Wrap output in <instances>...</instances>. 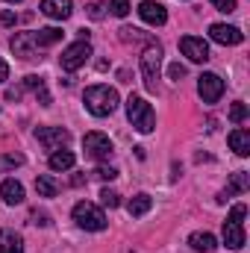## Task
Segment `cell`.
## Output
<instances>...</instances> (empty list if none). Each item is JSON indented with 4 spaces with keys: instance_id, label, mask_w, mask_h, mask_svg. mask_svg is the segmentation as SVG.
<instances>
[{
    "instance_id": "obj_2",
    "label": "cell",
    "mask_w": 250,
    "mask_h": 253,
    "mask_svg": "<svg viewBox=\"0 0 250 253\" xmlns=\"http://www.w3.org/2000/svg\"><path fill=\"white\" fill-rule=\"evenodd\" d=\"M126 118H129V124L135 126L138 132H153L156 129V112H153V106L144 97H138V94L126 97Z\"/></svg>"
},
{
    "instance_id": "obj_34",
    "label": "cell",
    "mask_w": 250,
    "mask_h": 253,
    "mask_svg": "<svg viewBox=\"0 0 250 253\" xmlns=\"http://www.w3.org/2000/svg\"><path fill=\"white\" fill-rule=\"evenodd\" d=\"M0 24H3V27H12V24H15V15H12V12H0Z\"/></svg>"
},
{
    "instance_id": "obj_33",
    "label": "cell",
    "mask_w": 250,
    "mask_h": 253,
    "mask_svg": "<svg viewBox=\"0 0 250 253\" xmlns=\"http://www.w3.org/2000/svg\"><path fill=\"white\" fill-rule=\"evenodd\" d=\"M30 218H33V224H42V227H47V224H50V221H47V215H44V212H39V209H36Z\"/></svg>"
},
{
    "instance_id": "obj_32",
    "label": "cell",
    "mask_w": 250,
    "mask_h": 253,
    "mask_svg": "<svg viewBox=\"0 0 250 253\" xmlns=\"http://www.w3.org/2000/svg\"><path fill=\"white\" fill-rule=\"evenodd\" d=\"M168 77H171V80H183V77H186V68H183L180 62H174L171 68H168Z\"/></svg>"
},
{
    "instance_id": "obj_36",
    "label": "cell",
    "mask_w": 250,
    "mask_h": 253,
    "mask_svg": "<svg viewBox=\"0 0 250 253\" xmlns=\"http://www.w3.org/2000/svg\"><path fill=\"white\" fill-rule=\"evenodd\" d=\"M6 3H21V0H6Z\"/></svg>"
},
{
    "instance_id": "obj_21",
    "label": "cell",
    "mask_w": 250,
    "mask_h": 253,
    "mask_svg": "<svg viewBox=\"0 0 250 253\" xmlns=\"http://www.w3.org/2000/svg\"><path fill=\"white\" fill-rule=\"evenodd\" d=\"M74 162H77V156H74L71 150H53L50 159H47V165H50L53 171H68V168H74Z\"/></svg>"
},
{
    "instance_id": "obj_9",
    "label": "cell",
    "mask_w": 250,
    "mask_h": 253,
    "mask_svg": "<svg viewBox=\"0 0 250 253\" xmlns=\"http://www.w3.org/2000/svg\"><path fill=\"white\" fill-rule=\"evenodd\" d=\"M12 53L21 56V59H39V42H36V33H15L12 42H9Z\"/></svg>"
},
{
    "instance_id": "obj_15",
    "label": "cell",
    "mask_w": 250,
    "mask_h": 253,
    "mask_svg": "<svg viewBox=\"0 0 250 253\" xmlns=\"http://www.w3.org/2000/svg\"><path fill=\"white\" fill-rule=\"evenodd\" d=\"M250 189V174L245 171H239V174H233V180H230V186L218 194V203H227V197H233V194H245Z\"/></svg>"
},
{
    "instance_id": "obj_20",
    "label": "cell",
    "mask_w": 250,
    "mask_h": 253,
    "mask_svg": "<svg viewBox=\"0 0 250 253\" xmlns=\"http://www.w3.org/2000/svg\"><path fill=\"white\" fill-rule=\"evenodd\" d=\"M0 253H24V242L12 230H0Z\"/></svg>"
},
{
    "instance_id": "obj_14",
    "label": "cell",
    "mask_w": 250,
    "mask_h": 253,
    "mask_svg": "<svg viewBox=\"0 0 250 253\" xmlns=\"http://www.w3.org/2000/svg\"><path fill=\"white\" fill-rule=\"evenodd\" d=\"M42 12L53 21H65V18H71L74 3L71 0H42Z\"/></svg>"
},
{
    "instance_id": "obj_11",
    "label": "cell",
    "mask_w": 250,
    "mask_h": 253,
    "mask_svg": "<svg viewBox=\"0 0 250 253\" xmlns=\"http://www.w3.org/2000/svg\"><path fill=\"white\" fill-rule=\"evenodd\" d=\"M138 15H141V21L150 24V27H162V24L168 21V9H165L162 3H156V0H141V3H138Z\"/></svg>"
},
{
    "instance_id": "obj_17",
    "label": "cell",
    "mask_w": 250,
    "mask_h": 253,
    "mask_svg": "<svg viewBox=\"0 0 250 253\" xmlns=\"http://www.w3.org/2000/svg\"><path fill=\"white\" fill-rule=\"evenodd\" d=\"M227 141H230V147H233L239 156H250V129L236 126V129L227 135Z\"/></svg>"
},
{
    "instance_id": "obj_3",
    "label": "cell",
    "mask_w": 250,
    "mask_h": 253,
    "mask_svg": "<svg viewBox=\"0 0 250 253\" xmlns=\"http://www.w3.org/2000/svg\"><path fill=\"white\" fill-rule=\"evenodd\" d=\"M245 215H248V206L245 203H236L224 221V245L230 251H242L245 248Z\"/></svg>"
},
{
    "instance_id": "obj_22",
    "label": "cell",
    "mask_w": 250,
    "mask_h": 253,
    "mask_svg": "<svg viewBox=\"0 0 250 253\" xmlns=\"http://www.w3.org/2000/svg\"><path fill=\"white\" fill-rule=\"evenodd\" d=\"M24 85H27V88L42 100V106H50V94H47V88H44V80H42V77H27V80H24Z\"/></svg>"
},
{
    "instance_id": "obj_30",
    "label": "cell",
    "mask_w": 250,
    "mask_h": 253,
    "mask_svg": "<svg viewBox=\"0 0 250 253\" xmlns=\"http://www.w3.org/2000/svg\"><path fill=\"white\" fill-rule=\"evenodd\" d=\"M85 12H88V18H91V21H100V18L106 15V3H91Z\"/></svg>"
},
{
    "instance_id": "obj_23",
    "label": "cell",
    "mask_w": 250,
    "mask_h": 253,
    "mask_svg": "<svg viewBox=\"0 0 250 253\" xmlns=\"http://www.w3.org/2000/svg\"><path fill=\"white\" fill-rule=\"evenodd\" d=\"M59 39H62V30H56V27H44V30H39V33H36L39 47H50V44H56Z\"/></svg>"
},
{
    "instance_id": "obj_28",
    "label": "cell",
    "mask_w": 250,
    "mask_h": 253,
    "mask_svg": "<svg viewBox=\"0 0 250 253\" xmlns=\"http://www.w3.org/2000/svg\"><path fill=\"white\" fill-rule=\"evenodd\" d=\"M100 203H103V206H109V209H115V206L121 203V194H118V191H112V189H103V191H100Z\"/></svg>"
},
{
    "instance_id": "obj_13",
    "label": "cell",
    "mask_w": 250,
    "mask_h": 253,
    "mask_svg": "<svg viewBox=\"0 0 250 253\" xmlns=\"http://www.w3.org/2000/svg\"><path fill=\"white\" fill-rule=\"evenodd\" d=\"M180 50L191 62H206L209 59V44L203 39H197V36H183L180 39Z\"/></svg>"
},
{
    "instance_id": "obj_31",
    "label": "cell",
    "mask_w": 250,
    "mask_h": 253,
    "mask_svg": "<svg viewBox=\"0 0 250 253\" xmlns=\"http://www.w3.org/2000/svg\"><path fill=\"white\" fill-rule=\"evenodd\" d=\"M212 6H215L218 12H227V15H230V12H236L239 3H236V0H212Z\"/></svg>"
},
{
    "instance_id": "obj_1",
    "label": "cell",
    "mask_w": 250,
    "mask_h": 253,
    "mask_svg": "<svg viewBox=\"0 0 250 253\" xmlns=\"http://www.w3.org/2000/svg\"><path fill=\"white\" fill-rule=\"evenodd\" d=\"M83 103L91 115L97 118H106L118 109V91L112 85H88L85 94H83Z\"/></svg>"
},
{
    "instance_id": "obj_5",
    "label": "cell",
    "mask_w": 250,
    "mask_h": 253,
    "mask_svg": "<svg viewBox=\"0 0 250 253\" xmlns=\"http://www.w3.org/2000/svg\"><path fill=\"white\" fill-rule=\"evenodd\" d=\"M74 221H77V227H83V230H88V233L106 230V215H103V209L94 206V203H85V200H80V203L74 206Z\"/></svg>"
},
{
    "instance_id": "obj_12",
    "label": "cell",
    "mask_w": 250,
    "mask_h": 253,
    "mask_svg": "<svg viewBox=\"0 0 250 253\" xmlns=\"http://www.w3.org/2000/svg\"><path fill=\"white\" fill-rule=\"evenodd\" d=\"M209 39L218 42V44H242L245 42V33L239 27H230V24H212L209 27Z\"/></svg>"
},
{
    "instance_id": "obj_29",
    "label": "cell",
    "mask_w": 250,
    "mask_h": 253,
    "mask_svg": "<svg viewBox=\"0 0 250 253\" xmlns=\"http://www.w3.org/2000/svg\"><path fill=\"white\" fill-rule=\"evenodd\" d=\"M94 177H97V180H115L118 171H115L112 165H97V168H94Z\"/></svg>"
},
{
    "instance_id": "obj_27",
    "label": "cell",
    "mask_w": 250,
    "mask_h": 253,
    "mask_svg": "<svg viewBox=\"0 0 250 253\" xmlns=\"http://www.w3.org/2000/svg\"><path fill=\"white\" fill-rule=\"evenodd\" d=\"M112 15H118V18H126L129 15V0H109V6H106Z\"/></svg>"
},
{
    "instance_id": "obj_7",
    "label": "cell",
    "mask_w": 250,
    "mask_h": 253,
    "mask_svg": "<svg viewBox=\"0 0 250 253\" xmlns=\"http://www.w3.org/2000/svg\"><path fill=\"white\" fill-rule=\"evenodd\" d=\"M83 147H85V153L91 156V159H97V162H103V159H109L112 156V138L109 135H103V132H85L83 135Z\"/></svg>"
},
{
    "instance_id": "obj_4",
    "label": "cell",
    "mask_w": 250,
    "mask_h": 253,
    "mask_svg": "<svg viewBox=\"0 0 250 253\" xmlns=\"http://www.w3.org/2000/svg\"><path fill=\"white\" fill-rule=\"evenodd\" d=\"M159 71H162V44L150 42L141 53V77L147 91H159Z\"/></svg>"
},
{
    "instance_id": "obj_26",
    "label": "cell",
    "mask_w": 250,
    "mask_h": 253,
    "mask_svg": "<svg viewBox=\"0 0 250 253\" xmlns=\"http://www.w3.org/2000/svg\"><path fill=\"white\" fill-rule=\"evenodd\" d=\"M245 118H248V106H245L242 100L233 103V106H230V121H233V124H242Z\"/></svg>"
},
{
    "instance_id": "obj_25",
    "label": "cell",
    "mask_w": 250,
    "mask_h": 253,
    "mask_svg": "<svg viewBox=\"0 0 250 253\" xmlns=\"http://www.w3.org/2000/svg\"><path fill=\"white\" fill-rule=\"evenodd\" d=\"M24 165V156L21 153H6V156H0V171H15V168H21Z\"/></svg>"
},
{
    "instance_id": "obj_24",
    "label": "cell",
    "mask_w": 250,
    "mask_h": 253,
    "mask_svg": "<svg viewBox=\"0 0 250 253\" xmlns=\"http://www.w3.org/2000/svg\"><path fill=\"white\" fill-rule=\"evenodd\" d=\"M36 191H39L42 197H56V194H59V186H56L53 177H39V180H36Z\"/></svg>"
},
{
    "instance_id": "obj_6",
    "label": "cell",
    "mask_w": 250,
    "mask_h": 253,
    "mask_svg": "<svg viewBox=\"0 0 250 253\" xmlns=\"http://www.w3.org/2000/svg\"><path fill=\"white\" fill-rule=\"evenodd\" d=\"M88 56H91V44H88V42H83V39H77L74 44H68V47L62 50L59 65H62L65 71H80L83 65L88 62Z\"/></svg>"
},
{
    "instance_id": "obj_35",
    "label": "cell",
    "mask_w": 250,
    "mask_h": 253,
    "mask_svg": "<svg viewBox=\"0 0 250 253\" xmlns=\"http://www.w3.org/2000/svg\"><path fill=\"white\" fill-rule=\"evenodd\" d=\"M6 77H9V65L3 62V59H0V83H3Z\"/></svg>"
},
{
    "instance_id": "obj_18",
    "label": "cell",
    "mask_w": 250,
    "mask_h": 253,
    "mask_svg": "<svg viewBox=\"0 0 250 253\" xmlns=\"http://www.w3.org/2000/svg\"><path fill=\"white\" fill-rule=\"evenodd\" d=\"M188 245H191L197 253H212L215 248H218V242H215L212 233H191V236H188Z\"/></svg>"
},
{
    "instance_id": "obj_8",
    "label": "cell",
    "mask_w": 250,
    "mask_h": 253,
    "mask_svg": "<svg viewBox=\"0 0 250 253\" xmlns=\"http://www.w3.org/2000/svg\"><path fill=\"white\" fill-rule=\"evenodd\" d=\"M197 94L203 97V103H218L221 94H224V80L218 74H212V71L200 74L197 77Z\"/></svg>"
},
{
    "instance_id": "obj_16",
    "label": "cell",
    "mask_w": 250,
    "mask_h": 253,
    "mask_svg": "<svg viewBox=\"0 0 250 253\" xmlns=\"http://www.w3.org/2000/svg\"><path fill=\"white\" fill-rule=\"evenodd\" d=\"M0 197H3V203L18 206V203H24V186L18 180H3L0 183Z\"/></svg>"
},
{
    "instance_id": "obj_10",
    "label": "cell",
    "mask_w": 250,
    "mask_h": 253,
    "mask_svg": "<svg viewBox=\"0 0 250 253\" xmlns=\"http://www.w3.org/2000/svg\"><path fill=\"white\" fill-rule=\"evenodd\" d=\"M36 138H39V144H44L53 153V150H62L65 144L71 141V132L62 129V126H39L36 129Z\"/></svg>"
},
{
    "instance_id": "obj_19",
    "label": "cell",
    "mask_w": 250,
    "mask_h": 253,
    "mask_svg": "<svg viewBox=\"0 0 250 253\" xmlns=\"http://www.w3.org/2000/svg\"><path fill=\"white\" fill-rule=\"evenodd\" d=\"M150 206H153V197L141 191V194H135V197L126 203V212H129L132 218H141V215H147V212H150Z\"/></svg>"
}]
</instances>
